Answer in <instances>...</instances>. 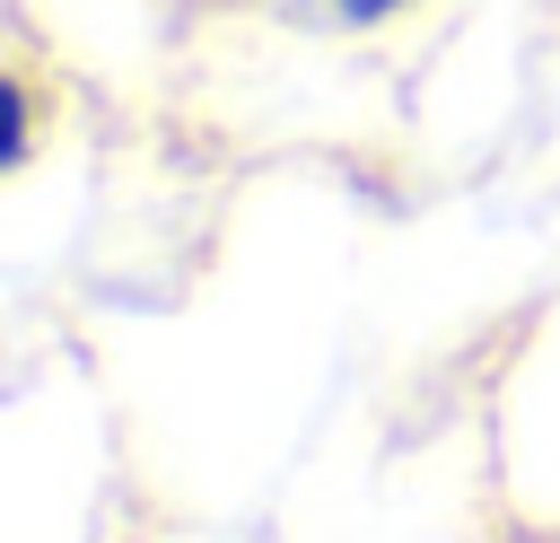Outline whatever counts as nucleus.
I'll use <instances>...</instances> for the list:
<instances>
[{
    "label": "nucleus",
    "instance_id": "f257e3e1",
    "mask_svg": "<svg viewBox=\"0 0 560 543\" xmlns=\"http://www.w3.org/2000/svg\"><path fill=\"white\" fill-rule=\"evenodd\" d=\"M429 0H262V18L298 26V35H385L402 18H420Z\"/></svg>",
    "mask_w": 560,
    "mask_h": 543
}]
</instances>
